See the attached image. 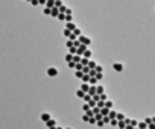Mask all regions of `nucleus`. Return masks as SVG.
Masks as SVG:
<instances>
[{"instance_id":"obj_4","label":"nucleus","mask_w":155,"mask_h":129,"mask_svg":"<svg viewBox=\"0 0 155 129\" xmlns=\"http://www.w3.org/2000/svg\"><path fill=\"white\" fill-rule=\"evenodd\" d=\"M116 117H117V118H119V120H125V117H123V115H122V114H117V115H116Z\"/></svg>"},{"instance_id":"obj_5","label":"nucleus","mask_w":155,"mask_h":129,"mask_svg":"<svg viewBox=\"0 0 155 129\" xmlns=\"http://www.w3.org/2000/svg\"><path fill=\"white\" fill-rule=\"evenodd\" d=\"M105 106H107V108H111V106H113V103H111V102H107V103H105Z\"/></svg>"},{"instance_id":"obj_8","label":"nucleus","mask_w":155,"mask_h":129,"mask_svg":"<svg viewBox=\"0 0 155 129\" xmlns=\"http://www.w3.org/2000/svg\"><path fill=\"white\" fill-rule=\"evenodd\" d=\"M146 129H149V127H146Z\"/></svg>"},{"instance_id":"obj_6","label":"nucleus","mask_w":155,"mask_h":129,"mask_svg":"<svg viewBox=\"0 0 155 129\" xmlns=\"http://www.w3.org/2000/svg\"><path fill=\"white\" fill-rule=\"evenodd\" d=\"M43 120H50V117H49V115H46V114H44V115H43Z\"/></svg>"},{"instance_id":"obj_1","label":"nucleus","mask_w":155,"mask_h":129,"mask_svg":"<svg viewBox=\"0 0 155 129\" xmlns=\"http://www.w3.org/2000/svg\"><path fill=\"white\" fill-rule=\"evenodd\" d=\"M114 69H116L117 72H122V70H123V66H122V64H116V66H114Z\"/></svg>"},{"instance_id":"obj_7","label":"nucleus","mask_w":155,"mask_h":129,"mask_svg":"<svg viewBox=\"0 0 155 129\" xmlns=\"http://www.w3.org/2000/svg\"><path fill=\"white\" fill-rule=\"evenodd\" d=\"M46 123H47V126H52V124H55V121H52V120H50V121H46Z\"/></svg>"},{"instance_id":"obj_3","label":"nucleus","mask_w":155,"mask_h":129,"mask_svg":"<svg viewBox=\"0 0 155 129\" xmlns=\"http://www.w3.org/2000/svg\"><path fill=\"white\" fill-rule=\"evenodd\" d=\"M116 115H117V114H116V112H114V111H111V112H110V117H111V118H114V117H116Z\"/></svg>"},{"instance_id":"obj_2","label":"nucleus","mask_w":155,"mask_h":129,"mask_svg":"<svg viewBox=\"0 0 155 129\" xmlns=\"http://www.w3.org/2000/svg\"><path fill=\"white\" fill-rule=\"evenodd\" d=\"M110 112V109L108 108H105V109H102V115H105V114H108Z\"/></svg>"}]
</instances>
